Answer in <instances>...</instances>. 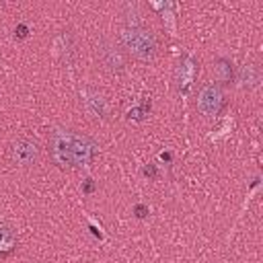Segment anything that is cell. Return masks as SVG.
<instances>
[{
  "label": "cell",
  "mask_w": 263,
  "mask_h": 263,
  "mask_svg": "<svg viewBox=\"0 0 263 263\" xmlns=\"http://www.w3.org/2000/svg\"><path fill=\"white\" fill-rule=\"evenodd\" d=\"M119 43L127 53H132L138 60H150L158 49L156 35L150 29H144L138 25L123 27L119 33Z\"/></svg>",
  "instance_id": "obj_1"
},
{
  "label": "cell",
  "mask_w": 263,
  "mask_h": 263,
  "mask_svg": "<svg viewBox=\"0 0 263 263\" xmlns=\"http://www.w3.org/2000/svg\"><path fill=\"white\" fill-rule=\"evenodd\" d=\"M74 132L70 129H53L47 138V150L55 164L70 166V146H72Z\"/></svg>",
  "instance_id": "obj_2"
},
{
  "label": "cell",
  "mask_w": 263,
  "mask_h": 263,
  "mask_svg": "<svg viewBox=\"0 0 263 263\" xmlns=\"http://www.w3.org/2000/svg\"><path fill=\"white\" fill-rule=\"evenodd\" d=\"M224 103H226L224 92H222V88H220L218 84H214V82L203 84V86L199 88V92H197V109H199V113L205 115V117L218 115V113L224 109Z\"/></svg>",
  "instance_id": "obj_3"
},
{
  "label": "cell",
  "mask_w": 263,
  "mask_h": 263,
  "mask_svg": "<svg viewBox=\"0 0 263 263\" xmlns=\"http://www.w3.org/2000/svg\"><path fill=\"white\" fill-rule=\"evenodd\" d=\"M39 144L35 140H29V138H18L10 144V150H8V156L12 160V164L16 166H31L39 160Z\"/></svg>",
  "instance_id": "obj_4"
},
{
  "label": "cell",
  "mask_w": 263,
  "mask_h": 263,
  "mask_svg": "<svg viewBox=\"0 0 263 263\" xmlns=\"http://www.w3.org/2000/svg\"><path fill=\"white\" fill-rule=\"evenodd\" d=\"M97 154V144L88 136H80L74 132L70 146V166H88Z\"/></svg>",
  "instance_id": "obj_5"
},
{
  "label": "cell",
  "mask_w": 263,
  "mask_h": 263,
  "mask_svg": "<svg viewBox=\"0 0 263 263\" xmlns=\"http://www.w3.org/2000/svg\"><path fill=\"white\" fill-rule=\"evenodd\" d=\"M212 72H214V78H216L220 84H228V82H232V78H234V66H232V62H230L228 58H218V60L214 62Z\"/></svg>",
  "instance_id": "obj_6"
},
{
  "label": "cell",
  "mask_w": 263,
  "mask_h": 263,
  "mask_svg": "<svg viewBox=\"0 0 263 263\" xmlns=\"http://www.w3.org/2000/svg\"><path fill=\"white\" fill-rule=\"evenodd\" d=\"M101 58H103V64L109 66L111 70H121L123 64H125L121 51H119L117 47H113V45H107V43H105L103 49H101Z\"/></svg>",
  "instance_id": "obj_7"
},
{
  "label": "cell",
  "mask_w": 263,
  "mask_h": 263,
  "mask_svg": "<svg viewBox=\"0 0 263 263\" xmlns=\"http://www.w3.org/2000/svg\"><path fill=\"white\" fill-rule=\"evenodd\" d=\"M193 78H195V62H193V60H187V62L179 68V90H181L183 95L189 90Z\"/></svg>",
  "instance_id": "obj_8"
},
{
  "label": "cell",
  "mask_w": 263,
  "mask_h": 263,
  "mask_svg": "<svg viewBox=\"0 0 263 263\" xmlns=\"http://www.w3.org/2000/svg\"><path fill=\"white\" fill-rule=\"evenodd\" d=\"M16 247V236L8 226H0V255L12 253Z\"/></svg>",
  "instance_id": "obj_9"
},
{
  "label": "cell",
  "mask_w": 263,
  "mask_h": 263,
  "mask_svg": "<svg viewBox=\"0 0 263 263\" xmlns=\"http://www.w3.org/2000/svg\"><path fill=\"white\" fill-rule=\"evenodd\" d=\"M240 82L247 88L257 86V82H259V70H257V66H245L242 72H240Z\"/></svg>",
  "instance_id": "obj_10"
},
{
  "label": "cell",
  "mask_w": 263,
  "mask_h": 263,
  "mask_svg": "<svg viewBox=\"0 0 263 263\" xmlns=\"http://www.w3.org/2000/svg\"><path fill=\"white\" fill-rule=\"evenodd\" d=\"M86 107L95 117H105V101L101 95H92L90 99H86Z\"/></svg>",
  "instance_id": "obj_11"
},
{
  "label": "cell",
  "mask_w": 263,
  "mask_h": 263,
  "mask_svg": "<svg viewBox=\"0 0 263 263\" xmlns=\"http://www.w3.org/2000/svg\"><path fill=\"white\" fill-rule=\"evenodd\" d=\"M134 212H136V216H138V218H144V216L148 214V208H146V205H142V203H138V205L134 208Z\"/></svg>",
  "instance_id": "obj_12"
},
{
  "label": "cell",
  "mask_w": 263,
  "mask_h": 263,
  "mask_svg": "<svg viewBox=\"0 0 263 263\" xmlns=\"http://www.w3.org/2000/svg\"><path fill=\"white\" fill-rule=\"evenodd\" d=\"M92 189H95L92 179H86V181H84V187H82V193H92Z\"/></svg>",
  "instance_id": "obj_13"
},
{
  "label": "cell",
  "mask_w": 263,
  "mask_h": 263,
  "mask_svg": "<svg viewBox=\"0 0 263 263\" xmlns=\"http://www.w3.org/2000/svg\"><path fill=\"white\" fill-rule=\"evenodd\" d=\"M16 35H18V37H27V27H25V25H18V27H16Z\"/></svg>",
  "instance_id": "obj_14"
},
{
  "label": "cell",
  "mask_w": 263,
  "mask_h": 263,
  "mask_svg": "<svg viewBox=\"0 0 263 263\" xmlns=\"http://www.w3.org/2000/svg\"><path fill=\"white\" fill-rule=\"evenodd\" d=\"M144 175H150V177H154V175H156L154 166H146V168H144Z\"/></svg>",
  "instance_id": "obj_15"
}]
</instances>
